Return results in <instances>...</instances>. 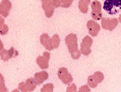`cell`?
Instances as JSON below:
<instances>
[{
	"instance_id": "6da1fadb",
	"label": "cell",
	"mask_w": 121,
	"mask_h": 92,
	"mask_svg": "<svg viewBox=\"0 0 121 92\" xmlns=\"http://www.w3.org/2000/svg\"><path fill=\"white\" fill-rule=\"evenodd\" d=\"M65 43L67 44V47L70 54L79 50L77 43V36L76 34L70 33L67 35L65 38Z\"/></svg>"
},
{
	"instance_id": "7a4b0ae2",
	"label": "cell",
	"mask_w": 121,
	"mask_h": 92,
	"mask_svg": "<svg viewBox=\"0 0 121 92\" xmlns=\"http://www.w3.org/2000/svg\"><path fill=\"white\" fill-rule=\"evenodd\" d=\"M93 44V39L91 36H85L82 39L80 47V51L82 55L85 56H89L91 53V46Z\"/></svg>"
},
{
	"instance_id": "3957f363",
	"label": "cell",
	"mask_w": 121,
	"mask_h": 92,
	"mask_svg": "<svg viewBox=\"0 0 121 92\" xmlns=\"http://www.w3.org/2000/svg\"><path fill=\"white\" fill-rule=\"evenodd\" d=\"M58 76L64 84L69 85L70 84L73 80L72 75L69 73L68 70L66 67H60L58 70Z\"/></svg>"
},
{
	"instance_id": "277c9868",
	"label": "cell",
	"mask_w": 121,
	"mask_h": 92,
	"mask_svg": "<svg viewBox=\"0 0 121 92\" xmlns=\"http://www.w3.org/2000/svg\"><path fill=\"white\" fill-rule=\"evenodd\" d=\"M101 25L102 27L104 29L108 30V31H113L116 27L117 26L119 23V20L117 18H112V19H110V18H105V17H102V19L101 20Z\"/></svg>"
},
{
	"instance_id": "5b68a950",
	"label": "cell",
	"mask_w": 121,
	"mask_h": 92,
	"mask_svg": "<svg viewBox=\"0 0 121 92\" xmlns=\"http://www.w3.org/2000/svg\"><path fill=\"white\" fill-rule=\"evenodd\" d=\"M50 59V53L44 52L43 56H39L36 58V62L42 70H46L49 67V61Z\"/></svg>"
},
{
	"instance_id": "8992f818",
	"label": "cell",
	"mask_w": 121,
	"mask_h": 92,
	"mask_svg": "<svg viewBox=\"0 0 121 92\" xmlns=\"http://www.w3.org/2000/svg\"><path fill=\"white\" fill-rule=\"evenodd\" d=\"M18 54H19L18 52L13 47H11L8 50L4 49H0V56H1V59L4 61H7L10 58L17 56Z\"/></svg>"
},
{
	"instance_id": "52a82bcc",
	"label": "cell",
	"mask_w": 121,
	"mask_h": 92,
	"mask_svg": "<svg viewBox=\"0 0 121 92\" xmlns=\"http://www.w3.org/2000/svg\"><path fill=\"white\" fill-rule=\"evenodd\" d=\"M87 28L88 33L92 37H96L100 31V26L95 20H89L87 22Z\"/></svg>"
},
{
	"instance_id": "ba28073f",
	"label": "cell",
	"mask_w": 121,
	"mask_h": 92,
	"mask_svg": "<svg viewBox=\"0 0 121 92\" xmlns=\"http://www.w3.org/2000/svg\"><path fill=\"white\" fill-rule=\"evenodd\" d=\"M11 2L9 0H2L0 3V14L3 17H7L9 15V11L11 8Z\"/></svg>"
},
{
	"instance_id": "9c48e42d",
	"label": "cell",
	"mask_w": 121,
	"mask_h": 92,
	"mask_svg": "<svg viewBox=\"0 0 121 92\" xmlns=\"http://www.w3.org/2000/svg\"><path fill=\"white\" fill-rule=\"evenodd\" d=\"M34 78L35 79L38 85L42 84L44 81L47 80L49 78V73L46 71H40L38 73H36L35 74Z\"/></svg>"
},
{
	"instance_id": "30bf717a",
	"label": "cell",
	"mask_w": 121,
	"mask_h": 92,
	"mask_svg": "<svg viewBox=\"0 0 121 92\" xmlns=\"http://www.w3.org/2000/svg\"><path fill=\"white\" fill-rule=\"evenodd\" d=\"M25 83H26V86L27 88V92L33 91L35 89L37 85H38L35 78H29V79H26Z\"/></svg>"
},
{
	"instance_id": "8fae6325",
	"label": "cell",
	"mask_w": 121,
	"mask_h": 92,
	"mask_svg": "<svg viewBox=\"0 0 121 92\" xmlns=\"http://www.w3.org/2000/svg\"><path fill=\"white\" fill-rule=\"evenodd\" d=\"M114 4L112 2V0H105L104 4H103V9L108 12L110 14H113V8H114Z\"/></svg>"
},
{
	"instance_id": "7c38bea8",
	"label": "cell",
	"mask_w": 121,
	"mask_h": 92,
	"mask_svg": "<svg viewBox=\"0 0 121 92\" xmlns=\"http://www.w3.org/2000/svg\"><path fill=\"white\" fill-rule=\"evenodd\" d=\"M51 42H52V47H53L54 49H57L59 47L60 42L59 35L57 34H55L52 38H51Z\"/></svg>"
},
{
	"instance_id": "4fadbf2b",
	"label": "cell",
	"mask_w": 121,
	"mask_h": 92,
	"mask_svg": "<svg viewBox=\"0 0 121 92\" xmlns=\"http://www.w3.org/2000/svg\"><path fill=\"white\" fill-rule=\"evenodd\" d=\"M87 85H89V87L91 88H95L97 86V85H98L96 80L95 79L94 75H91V76H88V78H87Z\"/></svg>"
},
{
	"instance_id": "5bb4252c",
	"label": "cell",
	"mask_w": 121,
	"mask_h": 92,
	"mask_svg": "<svg viewBox=\"0 0 121 92\" xmlns=\"http://www.w3.org/2000/svg\"><path fill=\"white\" fill-rule=\"evenodd\" d=\"M91 9H92V11H101L102 10V5H101V3L99 1H93L91 3Z\"/></svg>"
},
{
	"instance_id": "9a60e30c",
	"label": "cell",
	"mask_w": 121,
	"mask_h": 92,
	"mask_svg": "<svg viewBox=\"0 0 121 92\" xmlns=\"http://www.w3.org/2000/svg\"><path fill=\"white\" fill-rule=\"evenodd\" d=\"M93 75H94L95 79L96 80L97 83H98V84L101 83V82L104 80V78H105L104 74L100 71H96Z\"/></svg>"
},
{
	"instance_id": "2e32d148",
	"label": "cell",
	"mask_w": 121,
	"mask_h": 92,
	"mask_svg": "<svg viewBox=\"0 0 121 92\" xmlns=\"http://www.w3.org/2000/svg\"><path fill=\"white\" fill-rule=\"evenodd\" d=\"M50 39V37L49 36L48 34L46 33H43L42 34L40 37V44L45 47V46L47 44V43L49 42V40Z\"/></svg>"
},
{
	"instance_id": "e0dca14e",
	"label": "cell",
	"mask_w": 121,
	"mask_h": 92,
	"mask_svg": "<svg viewBox=\"0 0 121 92\" xmlns=\"http://www.w3.org/2000/svg\"><path fill=\"white\" fill-rule=\"evenodd\" d=\"M54 90V85L52 83H47L43 86L40 89L41 92H52Z\"/></svg>"
},
{
	"instance_id": "ac0fdd59",
	"label": "cell",
	"mask_w": 121,
	"mask_h": 92,
	"mask_svg": "<svg viewBox=\"0 0 121 92\" xmlns=\"http://www.w3.org/2000/svg\"><path fill=\"white\" fill-rule=\"evenodd\" d=\"M55 7L53 5H51L49 7H48L46 9H45L44 10V12H45V15L46 17L48 18H50L52 17L53 13H54V11H55Z\"/></svg>"
},
{
	"instance_id": "d6986e66",
	"label": "cell",
	"mask_w": 121,
	"mask_h": 92,
	"mask_svg": "<svg viewBox=\"0 0 121 92\" xmlns=\"http://www.w3.org/2000/svg\"><path fill=\"white\" fill-rule=\"evenodd\" d=\"M102 11H91V17L94 20H101L102 19Z\"/></svg>"
},
{
	"instance_id": "ffe728a7",
	"label": "cell",
	"mask_w": 121,
	"mask_h": 92,
	"mask_svg": "<svg viewBox=\"0 0 121 92\" xmlns=\"http://www.w3.org/2000/svg\"><path fill=\"white\" fill-rule=\"evenodd\" d=\"M73 2L70 0H60V7L64 8H68L70 7Z\"/></svg>"
},
{
	"instance_id": "44dd1931",
	"label": "cell",
	"mask_w": 121,
	"mask_h": 92,
	"mask_svg": "<svg viewBox=\"0 0 121 92\" xmlns=\"http://www.w3.org/2000/svg\"><path fill=\"white\" fill-rule=\"evenodd\" d=\"M0 91L4 92V91H8V89L6 88L5 85H4V77L2 74H0Z\"/></svg>"
},
{
	"instance_id": "7402d4cb",
	"label": "cell",
	"mask_w": 121,
	"mask_h": 92,
	"mask_svg": "<svg viewBox=\"0 0 121 92\" xmlns=\"http://www.w3.org/2000/svg\"><path fill=\"white\" fill-rule=\"evenodd\" d=\"M78 9H79V11L82 13H86L88 11V6L79 2H78Z\"/></svg>"
},
{
	"instance_id": "603a6c76",
	"label": "cell",
	"mask_w": 121,
	"mask_h": 92,
	"mask_svg": "<svg viewBox=\"0 0 121 92\" xmlns=\"http://www.w3.org/2000/svg\"><path fill=\"white\" fill-rule=\"evenodd\" d=\"M51 5H52V0H44V1H42V8L43 9V11Z\"/></svg>"
},
{
	"instance_id": "cb8c5ba5",
	"label": "cell",
	"mask_w": 121,
	"mask_h": 92,
	"mask_svg": "<svg viewBox=\"0 0 121 92\" xmlns=\"http://www.w3.org/2000/svg\"><path fill=\"white\" fill-rule=\"evenodd\" d=\"M8 30H9V28L6 24H4L0 26V34H1V35H6L8 32Z\"/></svg>"
},
{
	"instance_id": "d4e9b609",
	"label": "cell",
	"mask_w": 121,
	"mask_h": 92,
	"mask_svg": "<svg viewBox=\"0 0 121 92\" xmlns=\"http://www.w3.org/2000/svg\"><path fill=\"white\" fill-rule=\"evenodd\" d=\"M77 91V87L76 84H71L70 85H69L67 88V92H76Z\"/></svg>"
},
{
	"instance_id": "484cf974",
	"label": "cell",
	"mask_w": 121,
	"mask_h": 92,
	"mask_svg": "<svg viewBox=\"0 0 121 92\" xmlns=\"http://www.w3.org/2000/svg\"><path fill=\"white\" fill-rule=\"evenodd\" d=\"M18 89H19L20 91H22V92H27V88H26L25 82H20V83L19 84V86H18Z\"/></svg>"
},
{
	"instance_id": "4316f807",
	"label": "cell",
	"mask_w": 121,
	"mask_h": 92,
	"mask_svg": "<svg viewBox=\"0 0 121 92\" xmlns=\"http://www.w3.org/2000/svg\"><path fill=\"white\" fill-rule=\"evenodd\" d=\"M78 91L79 92H86V91H87V92H89V91H91V88H89V85H82L81 88L78 89Z\"/></svg>"
},
{
	"instance_id": "83f0119b",
	"label": "cell",
	"mask_w": 121,
	"mask_h": 92,
	"mask_svg": "<svg viewBox=\"0 0 121 92\" xmlns=\"http://www.w3.org/2000/svg\"><path fill=\"white\" fill-rule=\"evenodd\" d=\"M52 5L55 8L60 7V0H52Z\"/></svg>"
},
{
	"instance_id": "f1b7e54d",
	"label": "cell",
	"mask_w": 121,
	"mask_h": 92,
	"mask_svg": "<svg viewBox=\"0 0 121 92\" xmlns=\"http://www.w3.org/2000/svg\"><path fill=\"white\" fill-rule=\"evenodd\" d=\"M112 2L114 7L118 8H121V0H112Z\"/></svg>"
},
{
	"instance_id": "f546056e",
	"label": "cell",
	"mask_w": 121,
	"mask_h": 92,
	"mask_svg": "<svg viewBox=\"0 0 121 92\" xmlns=\"http://www.w3.org/2000/svg\"><path fill=\"white\" fill-rule=\"evenodd\" d=\"M79 2L86 4V5H87V6L91 4V0H79Z\"/></svg>"
},
{
	"instance_id": "4dcf8cb0",
	"label": "cell",
	"mask_w": 121,
	"mask_h": 92,
	"mask_svg": "<svg viewBox=\"0 0 121 92\" xmlns=\"http://www.w3.org/2000/svg\"><path fill=\"white\" fill-rule=\"evenodd\" d=\"M4 19L2 17H1V18H0V26L4 25Z\"/></svg>"
},
{
	"instance_id": "1f68e13d",
	"label": "cell",
	"mask_w": 121,
	"mask_h": 92,
	"mask_svg": "<svg viewBox=\"0 0 121 92\" xmlns=\"http://www.w3.org/2000/svg\"><path fill=\"white\" fill-rule=\"evenodd\" d=\"M118 20H119V22L121 23V14L119 16V18H118Z\"/></svg>"
},
{
	"instance_id": "d6a6232c",
	"label": "cell",
	"mask_w": 121,
	"mask_h": 92,
	"mask_svg": "<svg viewBox=\"0 0 121 92\" xmlns=\"http://www.w3.org/2000/svg\"><path fill=\"white\" fill-rule=\"evenodd\" d=\"M70 1H72V2H73V1H74V0H70Z\"/></svg>"
},
{
	"instance_id": "836d02e7",
	"label": "cell",
	"mask_w": 121,
	"mask_h": 92,
	"mask_svg": "<svg viewBox=\"0 0 121 92\" xmlns=\"http://www.w3.org/2000/svg\"><path fill=\"white\" fill-rule=\"evenodd\" d=\"M42 1H44V0H41V2H42Z\"/></svg>"
}]
</instances>
